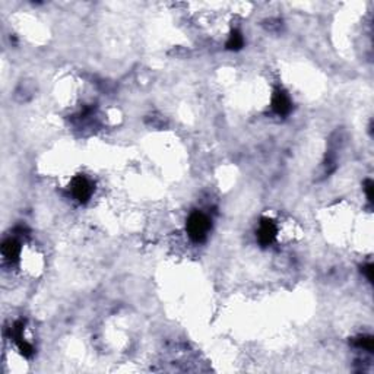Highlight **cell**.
Here are the masks:
<instances>
[{"label":"cell","instance_id":"obj_4","mask_svg":"<svg viewBox=\"0 0 374 374\" xmlns=\"http://www.w3.org/2000/svg\"><path fill=\"white\" fill-rule=\"evenodd\" d=\"M227 47H230V48H240V47H243V37L240 35L238 33H234L230 37V40H228V43H227Z\"/></svg>","mask_w":374,"mask_h":374},{"label":"cell","instance_id":"obj_1","mask_svg":"<svg viewBox=\"0 0 374 374\" xmlns=\"http://www.w3.org/2000/svg\"><path fill=\"white\" fill-rule=\"evenodd\" d=\"M210 228V221L206 215L203 213H193L190 218H189V222H187V231H189V235L196 240V242H200L206 237V234L209 231Z\"/></svg>","mask_w":374,"mask_h":374},{"label":"cell","instance_id":"obj_3","mask_svg":"<svg viewBox=\"0 0 374 374\" xmlns=\"http://www.w3.org/2000/svg\"><path fill=\"white\" fill-rule=\"evenodd\" d=\"M272 104H274V109L278 114H286L291 109V101L284 92H276Z\"/></svg>","mask_w":374,"mask_h":374},{"label":"cell","instance_id":"obj_2","mask_svg":"<svg viewBox=\"0 0 374 374\" xmlns=\"http://www.w3.org/2000/svg\"><path fill=\"white\" fill-rule=\"evenodd\" d=\"M72 190H73L75 198L79 199V200H87L91 196V192H92L89 181L85 178H76L73 186H72Z\"/></svg>","mask_w":374,"mask_h":374}]
</instances>
